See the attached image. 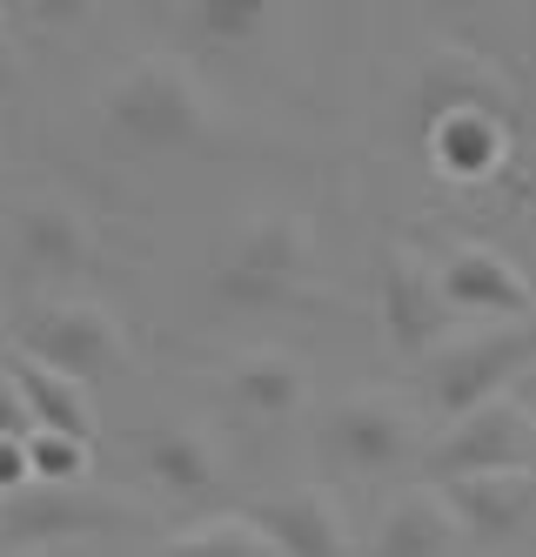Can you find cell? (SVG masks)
<instances>
[{
    "instance_id": "obj_10",
    "label": "cell",
    "mask_w": 536,
    "mask_h": 557,
    "mask_svg": "<svg viewBox=\"0 0 536 557\" xmlns=\"http://www.w3.org/2000/svg\"><path fill=\"white\" fill-rule=\"evenodd\" d=\"M429 154L449 182H483L503 169L510 154V108H489V101H463V108H442L429 114Z\"/></svg>"
},
{
    "instance_id": "obj_27",
    "label": "cell",
    "mask_w": 536,
    "mask_h": 557,
    "mask_svg": "<svg viewBox=\"0 0 536 557\" xmlns=\"http://www.w3.org/2000/svg\"><path fill=\"white\" fill-rule=\"evenodd\" d=\"M457 8H476V0H457Z\"/></svg>"
},
{
    "instance_id": "obj_12",
    "label": "cell",
    "mask_w": 536,
    "mask_h": 557,
    "mask_svg": "<svg viewBox=\"0 0 536 557\" xmlns=\"http://www.w3.org/2000/svg\"><path fill=\"white\" fill-rule=\"evenodd\" d=\"M442 309L449 302L436 289V269L416 262L409 249H396L389 269H383V330H389V343L402 356H423L436 343V330H442Z\"/></svg>"
},
{
    "instance_id": "obj_7",
    "label": "cell",
    "mask_w": 536,
    "mask_h": 557,
    "mask_svg": "<svg viewBox=\"0 0 536 557\" xmlns=\"http://www.w3.org/2000/svg\"><path fill=\"white\" fill-rule=\"evenodd\" d=\"M135 504L121 497H95L80 484H21L0 497V531L21 537V544H48V537H88V531H108V524H128Z\"/></svg>"
},
{
    "instance_id": "obj_11",
    "label": "cell",
    "mask_w": 536,
    "mask_h": 557,
    "mask_svg": "<svg viewBox=\"0 0 536 557\" xmlns=\"http://www.w3.org/2000/svg\"><path fill=\"white\" fill-rule=\"evenodd\" d=\"M14 249L40 275H80V269H95L101 243H95V222L74 202H61V195H34V202H21V215H14Z\"/></svg>"
},
{
    "instance_id": "obj_13",
    "label": "cell",
    "mask_w": 536,
    "mask_h": 557,
    "mask_svg": "<svg viewBox=\"0 0 536 557\" xmlns=\"http://www.w3.org/2000/svg\"><path fill=\"white\" fill-rule=\"evenodd\" d=\"M255 524L275 537L282 557H349V531L342 510L322 491H275L255 504Z\"/></svg>"
},
{
    "instance_id": "obj_4",
    "label": "cell",
    "mask_w": 536,
    "mask_h": 557,
    "mask_svg": "<svg viewBox=\"0 0 536 557\" xmlns=\"http://www.w3.org/2000/svg\"><path fill=\"white\" fill-rule=\"evenodd\" d=\"M14 349L40 356V363H54L80 383L114 376L128 363V336H121L114 309H101V302H40V309H27L21 330H14Z\"/></svg>"
},
{
    "instance_id": "obj_3",
    "label": "cell",
    "mask_w": 536,
    "mask_h": 557,
    "mask_svg": "<svg viewBox=\"0 0 536 557\" xmlns=\"http://www.w3.org/2000/svg\"><path fill=\"white\" fill-rule=\"evenodd\" d=\"M529 370H536V323L529 315H510V323L463 336V343H442L429 356V404L442 417H463V410L489 404V396H503Z\"/></svg>"
},
{
    "instance_id": "obj_24",
    "label": "cell",
    "mask_w": 536,
    "mask_h": 557,
    "mask_svg": "<svg viewBox=\"0 0 536 557\" xmlns=\"http://www.w3.org/2000/svg\"><path fill=\"white\" fill-rule=\"evenodd\" d=\"M0 430H34V417H27V404H21V389H14V376H0Z\"/></svg>"
},
{
    "instance_id": "obj_18",
    "label": "cell",
    "mask_w": 536,
    "mask_h": 557,
    "mask_svg": "<svg viewBox=\"0 0 536 557\" xmlns=\"http://www.w3.org/2000/svg\"><path fill=\"white\" fill-rule=\"evenodd\" d=\"M463 101H489V108H510V88L497 82V67H483L470 48H442L423 74V114L442 108H463Z\"/></svg>"
},
{
    "instance_id": "obj_1",
    "label": "cell",
    "mask_w": 536,
    "mask_h": 557,
    "mask_svg": "<svg viewBox=\"0 0 536 557\" xmlns=\"http://www.w3.org/2000/svg\"><path fill=\"white\" fill-rule=\"evenodd\" d=\"M101 128L128 154H188L215 141V114L175 54H148L101 88Z\"/></svg>"
},
{
    "instance_id": "obj_21",
    "label": "cell",
    "mask_w": 536,
    "mask_h": 557,
    "mask_svg": "<svg viewBox=\"0 0 536 557\" xmlns=\"http://www.w3.org/2000/svg\"><path fill=\"white\" fill-rule=\"evenodd\" d=\"M27 463H34L40 484H80V476H88V463H95V436L34 423V430H27Z\"/></svg>"
},
{
    "instance_id": "obj_22",
    "label": "cell",
    "mask_w": 536,
    "mask_h": 557,
    "mask_svg": "<svg viewBox=\"0 0 536 557\" xmlns=\"http://www.w3.org/2000/svg\"><path fill=\"white\" fill-rule=\"evenodd\" d=\"M34 484V463H27V436L21 430H0V497Z\"/></svg>"
},
{
    "instance_id": "obj_2",
    "label": "cell",
    "mask_w": 536,
    "mask_h": 557,
    "mask_svg": "<svg viewBox=\"0 0 536 557\" xmlns=\"http://www.w3.org/2000/svg\"><path fill=\"white\" fill-rule=\"evenodd\" d=\"M309 269H315V222L309 215H255L249 228L228 243L215 269V296L228 309H288L309 296Z\"/></svg>"
},
{
    "instance_id": "obj_20",
    "label": "cell",
    "mask_w": 536,
    "mask_h": 557,
    "mask_svg": "<svg viewBox=\"0 0 536 557\" xmlns=\"http://www.w3.org/2000/svg\"><path fill=\"white\" fill-rule=\"evenodd\" d=\"M275 21V0H188V27L215 48H249Z\"/></svg>"
},
{
    "instance_id": "obj_26",
    "label": "cell",
    "mask_w": 536,
    "mask_h": 557,
    "mask_svg": "<svg viewBox=\"0 0 536 557\" xmlns=\"http://www.w3.org/2000/svg\"><path fill=\"white\" fill-rule=\"evenodd\" d=\"M523 202L536 209V154H529V162H523Z\"/></svg>"
},
{
    "instance_id": "obj_8",
    "label": "cell",
    "mask_w": 536,
    "mask_h": 557,
    "mask_svg": "<svg viewBox=\"0 0 536 557\" xmlns=\"http://www.w3.org/2000/svg\"><path fill=\"white\" fill-rule=\"evenodd\" d=\"M436 289L449 309L463 315H536V283L489 243H457L442 262H436Z\"/></svg>"
},
{
    "instance_id": "obj_17",
    "label": "cell",
    "mask_w": 536,
    "mask_h": 557,
    "mask_svg": "<svg viewBox=\"0 0 536 557\" xmlns=\"http://www.w3.org/2000/svg\"><path fill=\"white\" fill-rule=\"evenodd\" d=\"M449 544H457V517H449L442 491H409L383 510L369 557H442Z\"/></svg>"
},
{
    "instance_id": "obj_9",
    "label": "cell",
    "mask_w": 536,
    "mask_h": 557,
    "mask_svg": "<svg viewBox=\"0 0 536 557\" xmlns=\"http://www.w3.org/2000/svg\"><path fill=\"white\" fill-rule=\"evenodd\" d=\"M436 491H442L449 517H457V531H476V537H516L529 517H536V463L436 476Z\"/></svg>"
},
{
    "instance_id": "obj_5",
    "label": "cell",
    "mask_w": 536,
    "mask_h": 557,
    "mask_svg": "<svg viewBox=\"0 0 536 557\" xmlns=\"http://www.w3.org/2000/svg\"><path fill=\"white\" fill-rule=\"evenodd\" d=\"M429 476H463V470H516L536 463V423L516 396H489V404L449 417V430L429 444Z\"/></svg>"
},
{
    "instance_id": "obj_25",
    "label": "cell",
    "mask_w": 536,
    "mask_h": 557,
    "mask_svg": "<svg viewBox=\"0 0 536 557\" xmlns=\"http://www.w3.org/2000/svg\"><path fill=\"white\" fill-rule=\"evenodd\" d=\"M14 74V48H8V21H0V82Z\"/></svg>"
},
{
    "instance_id": "obj_23",
    "label": "cell",
    "mask_w": 536,
    "mask_h": 557,
    "mask_svg": "<svg viewBox=\"0 0 536 557\" xmlns=\"http://www.w3.org/2000/svg\"><path fill=\"white\" fill-rule=\"evenodd\" d=\"M27 14H34L40 27H74V21L95 14V0H27Z\"/></svg>"
},
{
    "instance_id": "obj_16",
    "label": "cell",
    "mask_w": 536,
    "mask_h": 557,
    "mask_svg": "<svg viewBox=\"0 0 536 557\" xmlns=\"http://www.w3.org/2000/svg\"><path fill=\"white\" fill-rule=\"evenodd\" d=\"M8 376L21 389V404L34 423H54V430H80V436H95V404H88V383L54 370V363H40V356L14 349L8 356Z\"/></svg>"
},
{
    "instance_id": "obj_28",
    "label": "cell",
    "mask_w": 536,
    "mask_h": 557,
    "mask_svg": "<svg viewBox=\"0 0 536 557\" xmlns=\"http://www.w3.org/2000/svg\"><path fill=\"white\" fill-rule=\"evenodd\" d=\"M27 557H48V550H27Z\"/></svg>"
},
{
    "instance_id": "obj_14",
    "label": "cell",
    "mask_w": 536,
    "mask_h": 557,
    "mask_svg": "<svg viewBox=\"0 0 536 557\" xmlns=\"http://www.w3.org/2000/svg\"><path fill=\"white\" fill-rule=\"evenodd\" d=\"M228 404L241 417H262V423H282L309 404V370L296 363L288 349H249L228 363Z\"/></svg>"
},
{
    "instance_id": "obj_15",
    "label": "cell",
    "mask_w": 536,
    "mask_h": 557,
    "mask_svg": "<svg viewBox=\"0 0 536 557\" xmlns=\"http://www.w3.org/2000/svg\"><path fill=\"white\" fill-rule=\"evenodd\" d=\"M141 463L169 497H209L222 484V450L195 423H161L141 436Z\"/></svg>"
},
{
    "instance_id": "obj_19",
    "label": "cell",
    "mask_w": 536,
    "mask_h": 557,
    "mask_svg": "<svg viewBox=\"0 0 536 557\" xmlns=\"http://www.w3.org/2000/svg\"><path fill=\"white\" fill-rule=\"evenodd\" d=\"M161 557H282V550L255 517H215V524H188L182 537H169Z\"/></svg>"
},
{
    "instance_id": "obj_6",
    "label": "cell",
    "mask_w": 536,
    "mask_h": 557,
    "mask_svg": "<svg viewBox=\"0 0 536 557\" xmlns=\"http://www.w3.org/2000/svg\"><path fill=\"white\" fill-rule=\"evenodd\" d=\"M322 450L336 470L376 476V470H396L416 450V423H409V410L389 404V396H349V404H336L322 417Z\"/></svg>"
}]
</instances>
